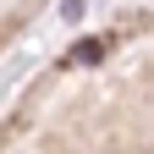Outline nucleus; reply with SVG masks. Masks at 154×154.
<instances>
[{"label":"nucleus","instance_id":"1","mask_svg":"<svg viewBox=\"0 0 154 154\" xmlns=\"http://www.w3.org/2000/svg\"><path fill=\"white\" fill-rule=\"evenodd\" d=\"M99 55H105V44H99V38H88V44H77V50H72V61H77V66H94Z\"/></svg>","mask_w":154,"mask_h":154}]
</instances>
